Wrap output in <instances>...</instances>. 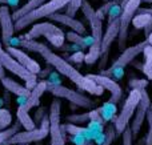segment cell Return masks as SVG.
Segmentation results:
<instances>
[{
  "label": "cell",
  "instance_id": "cell-1",
  "mask_svg": "<svg viewBox=\"0 0 152 145\" xmlns=\"http://www.w3.org/2000/svg\"><path fill=\"white\" fill-rule=\"evenodd\" d=\"M18 43H19V47H23V48H26V49L31 51V52L39 53L52 68H55L56 71L60 72L63 76H66L67 79H69L72 83H75L81 91H86V92L91 93V95H95V96L103 95L104 89H103L102 87H99L96 83H94L87 76L81 75L74 65L69 64V61H67L66 59H63L61 56L56 55L44 43L36 41V40H27V39H24V37H20V39L18 40Z\"/></svg>",
  "mask_w": 152,
  "mask_h": 145
},
{
  "label": "cell",
  "instance_id": "cell-2",
  "mask_svg": "<svg viewBox=\"0 0 152 145\" xmlns=\"http://www.w3.org/2000/svg\"><path fill=\"white\" fill-rule=\"evenodd\" d=\"M81 12L86 16V19L88 20L89 25H91L92 31V39H94V44L88 48V52L84 55V61L88 65L95 64L102 56V39H103V21L97 17L96 11L94 9L89 1L83 0L81 1Z\"/></svg>",
  "mask_w": 152,
  "mask_h": 145
},
{
  "label": "cell",
  "instance_id": "cell-3",
  "mask_svg": "<svg viewBox=\"0 0 152 145\" xmlns=\"http://www.w3.org/2000/svg\"><path fill=\"white\" fill-rule=\"evenodd\" d=\"M69 1H71V0H48L42 7L36 8V9H34L32 12L27 13L26 16L20 17L19 20H16L15 21V31L19 32V31H21V29L27 28L28 25H32L35 21L40 20V19L50 17L51 15L59 12V11L63 9V8H66V5L68 4Z\"/></svg>",
  "mask_w": 152,
  "mask_h": 145
},
{
  "label": "cell",
  "instance_id": "cell-4",
  "mask_svg": "<svg viewBox=\"0 0 152 145\" xmlns=\"http://www.w3.org/2000/svg\"><path fill=\"white\" fill-rule=\"evenodd\" d=\"M47 92H50L51 95H53L56 99H64V100L69 101L71 104L79 107V108L84 109H94L96 103L94 100H91L89 97H87L86 95L77 92L75 89H71L68 87H64L61 84H51L47 81Z\"/></svg>",
  "mask_w": 152,
  "mask_h": 145
},
{
  "label": "cell",
  "instance_id": "cell-5",
  "mask_svg": "<svg viewBox=\"0 0 152 145\" xmlns=\"http://www.w3.org/2000/svg\"><path fill=\"white\" fill-rule=\"evenodd\" d=\"M44 36L53 47L60 48L63 47L64 41H66V35L59 27H56L55 24L44 21V23H37L34 24L31 29L24 35V39L27 40H35L36 37Z\"/></svg>",
  "mask_w": 152,
  "mask_h": 145
},
{
  "label": "cell",
  "instance_id": "cell-6",
  "mask_svg": "<svg viewBox=\"0 0 152 145\" xmlns=\"http://www.w3.org/2000/svg\"><path fill=\"white\" fill-rule=\"evenodd\" d=\"M147 45H148V41L144 39L140 43H137V44L132 45V47L126 48V49L121 52V55L112 63L111 68H108L107 71H102V73L108 77H110L111 75H115V79H119V77L121 76V73H123V69L126 68L129 63H132L140 53H143V51H144V48L147 47Z\"/></svg>",
  "mask_w": 152,
  "mask_h": 145
},
{
  "label": "cell",
  "instance_id": "cell-7",
  "mask_svg": "<svg viewBox=\"0 0 152 145\" xmlns=\"http://www.w3.org/2000/svg\"><path fill=\"white\" fill-rule=\"evenodd\" d=\"M142 99V91L139 89H131L127 100L124 101L123 108H121L120 113L113 119V125H115L116 135H121L129 124V120L134 117L135 111H136L137 105Z\"/></svg>",
  "mask_w": 152,
  "mask_h": 145
},
{
  "label": "cell",
  "instance_id": "cell-8",
  "mask_svg": "<svg viewBox=\"0 0 152 145\" xmlns=\"http://www.w3.org/2000/svg\"><path fill=\"white\" fill-rule=\"evenodd\" d=\"M47 136H50V119L48 115L42 120L39 127H36L32 130H20L15 136L5 141L3 145H28L31 143H37V141L44 140Z\"/></svg>",
  "mask_w": 152,
  "mask_h": 145
},
{
  "label": "cell",
  "instance_id": "cell-9",
  "mask_svg": "<svg viewBox=\"0 0 152 145\" xmlns=\"http://www.w3.org/2000/svg\"><path fill=\"white\" fill-rule=\"evenodd\" d=\"M0 64L4 67V69L12 72L13 75L19 77V79L24 80L26 81V87L28 88L29 91H32L35 88V85L37 84V76L34 73H31L29 71H27L23 65L18 63L10 53L5 49L1 48V44H0Z\"/></svg>",
  "mask_w": 152,
  "mask_h": 145
},
{
  "label": "cell",
  "instance_id": "cell-10",
  "mask_svg": "<svg viewBox=\"0 0 152 145\" xmlns=\"http://www.w3.org/2000/svg\"><path fill=\"white\" fill-rule=\"evenodd\" d=\"M61 103L59 99H53L50 105L48 119H50V137L51 145H66V135L61 130L60 123Z\"/></svg>",
  "mask_w": 152,
  "mask_h": 145
},
{
  "label": "cell",
  "instance_id": "cell-11",
  "mask_svg": "<svg viewBox=\"0 0 152 145\" xmlns=\"http://www.w3.org/2000/svg\"><path fill=\"white\" fill-rule=\"evenodd\" d=\"M142 0H129L123 7L121 15L119 17L120 20V28H119V36H118V44L120 49H126L127 39H128V29L129 24H132V19L135 17L137 9L140 8Z\"/></svg>",
  "mask_w": 152,
  "mask_h": 145
},
{
  "label": "cell",
  "instance_id": "cell-12",
  "mask_svg": "<svg viewBox=\"0 0 152 145\" xmlns=\"http://www.w3.org/2000/svg\"><path fill=\"white\" fill-rule=\"evenodd\" d=\"M119 28H120V20L116 19L115 21L110 23L107 25L104 35L102 39V56L99 59V69L104 71L105 65L108 63V53H110V48L112 45V43L118 39L119 36Z\"/></svg>",
  "mask_w": 152,
  "mask_h": 145
},
{
  "label": "cell",
  "instance_id": "cell-13",
  "mask_svg": "<svg viewBox=\"0 0 152 145\" xmlns=\"http://www.w3.org/2000/svg\"><path fill=\"white\" fill-rule=\"evenodd\" d=\"M12 19V13L8 5L0 7V29H1V43L4 47H11L12 39L15 35V23Z\"/></svg>",
  "mask_w": 152,
  "mask_h": 145
},
{
  "label": "cell",
  "instance_id": "cell-14",
  "mask_svg": "<svg viewBox=\"0 0 152 145\" xmlns=\"http://www.w3.org/2000/svg\"><path fill=\"white\" fill-rule=\"evenodd\" d=\"M88 79H91L94 83H96L99 87H102L103 89L108 91L111 93V99L108 101L112 104H116L120 101L121 96H123V89L119 85V83H116L113 79L104 75H87Z\"/></svg>",
  "mask_w": 152,
  "mask_h": 145
},
{
  "label": "cell",
  "instance_id": "cell-15",
  "mask_svg": "<svg viewBox=\"0 0 152 145\" xmlns=\"http://www.w3.org/2000/svg\"><path fill=\"white\" fill-rule=\"evenodd\" d=\"M150 105H151V100H150V96H148L147 91H142V99H140V103L137 105L136 111H135V115H134V120L131 123V129H132V135L137 136L142 129L143 124H144V120L147 117V112L150 109Z\"/></svg>",
  "mask_w": 152,
  "mask_h": 145
},
{
  "label": "cell",
  "instance_id": "cell-16",
  "mask_svg": "<svg viewBox=\"0 0 152 145\" xmlns=\"http://www.w3.org/2000/svg\"><path fill=\"white\" fill-rule=\"evenodd\" d=\"M5 51H7L20 65H23L27 71H29L31 73L36 75V76L40 73V71H42L40 64L37 63L36 60H34L32 57H29L23 49H20V48H18V47H8Z\"/></svg>",
  "mask_w": 152,
  "mask_h": 145
},
{
  "label": "cell",
  "instance_id": "cell-17",
  "mask_svg": "<svg viewBox=\"0 0 152 145\" xmlns=\"http://www.w3.org/2000/svg\"><path fill=\"white\" fill-rule=\"evenodd\" d=\"M44 92H47V81L42 80V81H37V84L35 85V88L31 91V95L27 99L24 97H19L20 100V108H23L24 111L29 112L32 108L37 107L40 104V97L44 95Z\"/></svg>",
  "mask_w": 152,
  "mask_h": 145
},
{
  "label": "cell",
  "instance_id": "cell-18",
  "mask_svg": "<svg viewBox=\"0 0 152 145\" xmlns=\"http://www.w3.org/2000/svg\"><path fill=\"white\" fill-rule=\"evenodd\" d=\"M48 19H51V20L56 21V23H60V24H63V25L68 27L69 29H72V32H76V33H79V35H86L87 33L86 25H84L80 20L72 17V16L66 15V13L56 12V13H53V15H51Z\"/></svg>",
  "mask_w": 152,
  "mask_h": 145
},
{
  "label": "cell",
  "instance_id": "cell-19",
  "mask_svg": "<svg viewBox=\"0 0 152 145\" xmlns=\"http://www.w3.org/2000/svg\"><path fill=\"white\" fill-rule=\"evenodd\" d=\"M0 83H1V85L4 87V89H7V92L13 93V95H16L18 97L27 99L31 95V91H29L28 88L23 87L21 84H19L18 81H15V80L11 79V77H4Z\"/></svg>",
  "mask_w": 152,
  "mask_h": 145
},
{
  "label": "cell",
  "instance_id": "cell-20",
  "mask_svg": "<svg viewBox=\"0 0 152 145\" xmlns=\"http://www.w3.org/2000/svg\"><path fill=\"white\" fill-rule=\"evenodd\" d=\"M48 0H28V1L26 3V4L23 5V7L18 8V9L15 11V12L12 13V19L13 20H19L20 17H23V16H26L27 13L32 12L34 9H36V8L42 7L43 4H45Z\"/></svg>",
  "mask_w": 152,
  "mask_h": 145
},
{
  "label": "cell",
  "instance_id": "cell-21",
  "mask_svg": "<svg viewBox=\"0 0 152 145\" xmlns=\"http://www.w3.org/2000/svg\"><path fill=\"white\" fill-rule=\"evenodd\" d=\"M66 39L68 41L74 43V44L77 45L80 49H84V48H89L92 44H94V39L92 36H86V35H79L76 32H68L66 35Z\"/></svg>",
  "mask_w": 152,
  "mask_h": 145
},
{
  "label": "cell",
  "instance_id": "cell-22",
  "mask_svg": "<svg viewBox=\"0 0 152 145\" xmlns=\"http://www.w3.org/2000/svg\"><path fill=\"white\" fill-rule=\"evenodd\" d=\"M16 117H18L19 124H20L26 130H32V129H35V128H36V124H35L34 119L29 116V112L24 111V109L20 108V107L18 108Z\"/></svg>",
  "mask_w": 152,
  "mask_h": 145
},
{
  "label": "cell",
  "instance_id": "cell-23",
  "mask_svg": "<svg viewBox=\"0 0 152 145\" xmlns=\"http://www.w3.org/2000/svg\"><path fill=\"white\" fill-rule=\"evenodd\" d=\"M143 55H144V64L140 65L142 68V72L148 77L150 80H152V47L151 45H147L143 51Z\"/></svg>",
  "mask_w": 152,
  "mask_h": 145
},
{
  "label": "cell",
  "instance_id": "cell-24",
  "mask_svg": "<svg viewBox=\"0 0 152 145\" xmlns=\"http://www.w3.org/2000/svg\"><path fill=\"white\" fill-rule=\"evenodd\" d=\"M61 130H63L64 135H66V133H69V135H72V136H84V137L91 133L89 129H87V128H81V127H79V125L69 124V123L61 124Z\"/></svg>",
  "mask_w": 152,
  "mask_h": 145
},
{
  "label": "cell",
  "instance_id": "cell-25",
  "mask_svg": "<svg viewBox=\"0 0 152 145\" xmlns=\"http://www.w3.org/2000/svg\"><path fill=\"white\" fill-rule=\"evenodd\" d=\"M132 24L135 25V28H142L144 29L147 25H150L152 24V17L151 15H148V13H139L136 12V15H135V17L132 19Z\"/></svg>",
  "mask_w": 152,
  "mask_h": 145
},
{
  "label": "cell",
  "instance_id": "cell-26",
  "mask_svg": "<svg viewBox=\"0 0 152 145\" xmlns=\"http://www.w3.org/2000/svg\"><path fill=\"white\" fill-rule=\"evenodd\" d=\"M20 128H21V125L19 124V121H18L11 125L10 128H7V129L0 130V145H3L5 141L10 140L12 136H15L18 132H20Z\"/></svg>",
  "mask_w": 152,
  "mask_h": 145
},
{
  "label": "cell",
  "instance_id": "cell-27",
  "mask_svg": "<svg viewBox=\"0 0 152 145\" xmlns=\"http://www.w3.org/2000/svg\"><path fill=\"white\" fill-rule=\"evenodd\" d=\"M115 113H116V104H112V103H110V101H107V103L100 108V115H102L104 121L112 120V117L115 116Z\"/></svg>",
  "mask_w": 152,
  "mask_h": 145
},
{
  "label": "cell",
  "instance_id": "cell-28",
  "mask_svg": "<svg viewBox=\"0 0 152 145\" xmlns=\"http://www.w3.org/2000/svg\"><path fill=\"white\" fill-rule=\"evenodd\" d=\"M67 121H68L69 124H74V125L86 124V123L91 121V120H89V111L88 112H83V113L69 115V116H67Z\"/></svg>",
  "mask_w": 152,
  "mask_h": 145
},
{
  "label": "cell",
  "instance_id": "cell-29",
  "mask_svg": "<svg viewBox=\"0 0 152 145\" xmlns=\"http://www.w3.org/2000/svg\"><path fill=\"white\" fill-rule=\"evenodd\" d=\"M12 124V115L8 109H0V130H4Z\"/></svg>",
  "mask_w": 152,
  "mask_h": 145
},
{
  "label": "cell",
  "instance_id": "cell-30",
  "mask_svg": "<svg viewBox=\"0 0 152 145\" xmlns=\"http://www.w3.org/2000/svg\"><path fill=\"white\" fill-rule=\"evenodd\" d=\"M121 11H123V7H121V4H118V3H113L112 1V5H111L110 11H108V15H107L108 24L112 23V21H115L116 19L120 17Z\"/></svg>",
  "mask_w": 152,
  "mask_h": 145
},
{
  "label": "cell",
  "instance_id": "cell-31",
  "mask_svg": "<svg viewBox=\"0 0 152 145\" xmlns=\"http://www.w3.org/2000/svg\"><path fill=\"white\" fill-rule=\"evenodd\" d=\"M81 1H83V0H71V1L66 5V12L64 13L74 17V15H76V12L81 8Z\"/></svg>",
  "mask_w": 152,
  "mask_h": 145
},
{
  "label": "cell",
  "instance_id": "cell-32",
  "mask_svg": "<svg viewBox=\"0 0 152 145\" xmlns=\"http://www.w3.org/2000/svg\"><path fill=\"white\" fill-rule=\"evenodd\" d=\"M115 137H116V130H115V125H113V123H112V124H110L107 127L104 141L99 145H111L113 143V140H115Z\"/></svg>",
  "mask_w": 152,
  "mask_h": 145
},
{
  "label": "cell",
  "instance_id": "cell-33",
  "mask_svg": "<svg viewBox=\"0 0 152 145\" xmlns=\"http://www.w3.org/2000/svg\"><path fill=\"white\" fill-rule=\"evenodd\" d=\"M128 87H131V89H139L144 91L148 87V80L145 79H131L128 81Z\"/></svg>",
  "mask_w": 152,
  "mask_h": 145
},
{
  "label": "cell",
  "instance_id": "cell-34",
  "mask_svg": "<svg viewBox=\"0 0 152 145\" xmlns=\"http://www.w3.org/2000/svg\"><path fill=\"white\" fill-rule=\"evenodd\" d=\"M148 123V130L145 135V145H152V109L150 108L147 112V117H145Z\"/></svg>",
  "mask_w": 152,
  "mask_h": 145
},
{
  "label": "cell",
  "instance_id": "cell-35",
  "mask_svg": "<svg viewBox=\"0 0 152 145\" xmlns=\"http://www.w3.org/2000/svg\"><path fill=\"white\" fill-rule=\"evenodd\" d=\"M123 135V145H132V140H134V135H132V129L131 127H127L124 129V132L121 133Z\"/></svg>",
  "mask_w": 152,
  "mask_h": 145
},
{
  "label": "cell",
  "instance_id": "cell-36",
  "mask_svg": "<svg viewBox=\"0 0 152 145\" xmlns=\"http://www.w3.org/2000/svg\"><path fill=\"white\" fill-rule=\"evenodd\" d=\"M47 111H50V109H47L45 107H40V108L37 109L36 113H35V117H34L35 124H40V123H42V120L48 115Z\"/></svg>",
  "mask_w": 152,
  "mask_h": 145
},
{
  "label": "cell",
  "instance_id": "cell-37",
  "mask_svg": "<svg viewBox=\"0 0 152 145\" xmlns=\"http://www.w3.org/2000/svg\"><path fill=\"white\" fill-rule=\"evenodd\" d=\"M71 61H76V63H80V61H84V53L80 52V51H77V52H75L74 55H71V59H69Z\"/></svg>",
  "mask_w": 152,
  "mask_h": 145
},
{
  "label": "cell",
  "instance_id": "cell-38",
  "mask_svg": "<svg viewBox=\"0 0 152 145\" xmlns=\"http://www.w3.org/2000/svg\"><path fill=\"white\" fill-rule=\"evenodd\" d=\"M20 0H0V4H7L8 7H18Z\"/></svg>",
  "mask_w": 152,
  "mask_h": 145
},
{
  "label": "cell",
  "instance_id": "cell-39",
  "mask_svg": "<svg viewBox=\"0 0 152 145\" xmlns=\"http://www.w3.org/2000/svg\"><path fill=\"white\" fill-rule=\"evenodd\" d=\"M137 12L139 13H148V15H151V17H152V8H139Z\"/></svg>",
  "mask_w": 152,
  "mask_h": 145
},
{
  "label": "cell",
  "instance_id": "cell-40",
  "mask_svg": "<svg viewBox=\"0 0 152 145\" xmlns=\"http://www.w3.org/2000/svg\"><path fill=\"white\" fill-rule=\"evenodd\" d=\"M4 77H7V76H5V69H4V67L0 64V81H1Z\"/></svg>",
  "mask_w": 152,
  "mask_h": 145
},
{
  "label": "cell",
  "instance_id": "cell-41",
  "mask_svg": "<svg viewBox=\"0 0 152 145\" xmlns=\"http://www.w3.org/2000/svg\"><path fill=\"white\" fill-rule=\"evenodd\" d=\"M145 40H147V41H148V45H151V47H152V33H151L150 36H148Z\"/></svg>",
  "mask_w": 152,
  "mask_h": 145
},
{
  "label": "cell",
  "instance_id": "cell-42",
  "mask_svg": "<svg viewBox=\"0 0 152 145\" xmlns=\"http://www.w3.org/2000/svg\"><path fill=\"white\" fill-rule=\"evenodd\" d=\"M142 3H147V4H152V0H142Z\"/></svg>",
  "mask_w": 152,
  "mask_h": 145
},
{
  "label": "cell",
  "instance_id": "cell-43",
  "mask_svg": "<svg viewBox=\"0 0 152 145\" xmlns=\"http://www.w3.org/2000/svg\"><path fill=\"white\" fill-rule=\"evenodd\" d=\"M128 1H129V0H123V1H121V7H124V5H126Z\"/></svg>",
  "mask_w": 152,
  "mask_h": 145
}]
</instances>
